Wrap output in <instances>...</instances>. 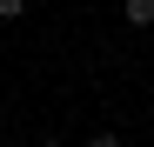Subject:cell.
I'll list each match as a JSON object with an SVG mask.
<instances>
[{
  "instance_id": "6da1fadb",
  "label": "cell",
  "mask_w": 154,
  "mask_h": 147,
  "mask_svg": "<svg viewBox=\"0 0 154 147\" xmlns=\"http://www.w3.org/2000/svg\"><path fill=\"white\" fill-rule=\"evenodd\" d=\"M127 20H134V27H154V0H127V7H121Z\"/></svg>"
},
{
  "instance_id": "7a4b0ae2",
  "label": "cell",
  "mask_w": 154,
  "mask_h": 147,
  "mask_svg": "<svg viewBox=\"0 0 154 147\" xmlns=\"http://www.w3.org/2000/svg\"><path fill=\"white\" fill-rule=\"evenodd\" d=\"M27 14V0H0V20H20Z\"/></svg>"
},
{
  "instance_id": "3957f363",
  "label": "cell",
  "mask_w": 154,
  "mask_h": 147,
  "mask_svg": "<svg viewBox=\"0 0 154 147\" xmlns=\"http://www.w3.org/2000/svg\"><path fill=\"white\" fill-rule=\"evenodd\" d=\"M81 147H121V134H94V140H81Z\"/></svg>"
},
{
  "instance_id": "277c9868",
  "label": "cell",
  "mask_w": 154,
  "mask_h": 147,
  "mask_svg": "<svg viewBox=\"0 0 154 147\" xmlns=\"http://www.w3.org/2000/svg\"><path fill=\"white\" fill-rule=\"evenodd\" d=\"M40 147H67V140H40Z\"/></svg>"
}]
</instances>
